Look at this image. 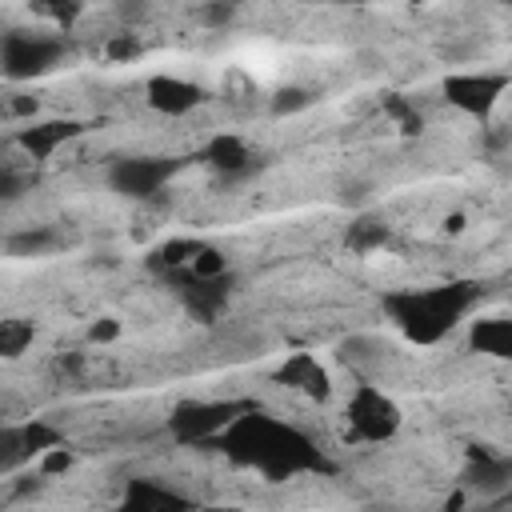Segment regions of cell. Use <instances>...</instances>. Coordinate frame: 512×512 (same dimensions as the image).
<instances>
[{
	"mask_svg": "<svg viewBox=\"0 0 512 512\" xmlns=\"http://www.w3.org/2000/svg\"><path fill=\"white\" fill-rule=\"evenodd\" d=\"M392 240V228L384 224V216H376V212H360V216H352V224L344 228V248H352V252H376V248H384Z\"/></svg>",
	"mask_w": 512,
	"mask_h": 512,
	"instance_id": "obj_15",
	"label": "cell"
},
{
	"mask_svg": "<svg viewBox=\"0 0 512 512\" xmlns=\"http://www.w3.org/2000/svg\"><path fill=\"white\" fill-rule=\"evenodd\" d=\"M276 380H280V384H288V388H300L308 400H328V392H332L328 372H324V368H320V360H316V356H308V352L288 356V360L280 364Z\"/></svg>",
	"mask_w": 512,
	"mask_h": 512,
	"instance_id": "obj_13",
	"label": "cell"
},
{
	"mask_svg": "<svg viewBox=\"0 0 512 512\" xmlns=\"http://www.w3.org/2000/svg\"><path fill=\"white\" fill-rule=\"evenodd\" d=\"M200 244H204V240H192V236L164 240L160 248H152V252H148V268H152V272H160V276H164L168 268H184V264L200 252Z\"/></svg>",
	"mask_w": 512,
	"mask_h": 512,
	"instance_id": "obj_19",
	"label": "cell"
},
{
	"mask_svg": "<svg viewBox=\"0 0 512 512\" xmlns=\"http://www.w3.org/2000/svg\"><path fill=\"white\" fill-rule=\"evenodd\" d=\"M28 460V448H24V436H20V424H0V472H12Z\"/></svg>",
	"mask_w": 512,
	"mask_h": 512,
	"instance_id": "obj_23",
	"label": "cell"
},
{
	"mask_svg": "<svg viewBox=\"0 0 512 512\" xmlns=\"http://www.w3.org/2000/svg\"><path fill=\"white\" fill-rule=\"evenodd\" d=\"M224 448L232 460L252 464L268 476H292L304 468H320V452L308 444V436H300L296 428L276 424L272 416H264L260 408L240 412L228 428H224Z\"/></svg>",
	"mask_w": 512,
	"mask_h": 512,
	"instance_id": "obj_1",
	"label": "cell"
},
{
	"mask_svg": "<svg viewBox=\"0 0 512 512\" xmlns=\"http://www.w3.org/2000/svg\"><path fill=\"white\" fill-rule=\"evenodd\" d=\"M104 56H108V60L128 64V60H140V56H144V44H140V36H136V32H116V36H108Z\"/></svg>",
	"mask_w": 512,
	"mask_h": 512,
	"instance_id": "obj_25",
	"label": "cell"
},
{
	"mask_svg": "<svg viewBox=\"0 0 512 512\" xmlns=\"http://www.w3.org/2000/svg\"><path fill=\"white\" fill-rule=\"evenodd\" d=\"M180 168V156H120L108 164V188L124 200H152Z\"/></svg>",
	"mask_w": 512,
	"mask_h": 512,
	"instance_id": "obj_5",
	"label": "cell"
},
{
	"mask_svg": "<svg viewBox=\"0 0 512 512\" xmlns=\"http://www.w3.org/2000/svg\"><path fill=\"white\" fill-rule=\"evenodd\" d=\"M400 404L388 396V392H380L376 384H360L352 396H348V428L360 436V440H372V444H380V440H392L396 432H400Z\"/></svg>",
	"mask_w": 512,
	"mask_h": 512,
	"instance_id": "obj_7",
	"label": "cell"
},
{
	"mask_svg": "<svg viewBox=\"0 0 512 512\" xmlns=\"http://www.w3.org/2000/svg\"><path fill=\"white\" fill-rule=\"evenodd\" d=\"M32 8L44 20H52L56 28H72L84 16V0H32Z\"/></svg>",
	"mask_w": 512,
	"mask_h": 512,
	"instance_id": "obj_22",
	"label": "cell"
},
{
	"mask_svg": "<svg viewBox=\"0 0 512 512\" xmlns=\"http://www.w3.org/2000/svg\"><path fill=\"white\" fill-rule=\"evenodd\" d=\"M144 100H148V108H156L160 116H188V112L204 100V88L192 84V80H184V76L160 72V76H152V80L144 84Z\"/></svg>",
	"mask_w": 512,
	"mask_h": 512,
	"instance_id": "obj_9",
	"label": "cell"
},
{
	"mask_svg": "<svg viewBox=\"0 0 512 512\" xmlns=\"http://www.w3.org/2000/svg\"><path fill=\"white\" fill-rule=\"evenodd\" d=\"M200 160H204L212 172H220L224 180H244V176L256 172V156H252V148H248L236 132H216V136L204 144Z\"/></svg>",
	"mask_w": 512,
	"mask_h": 512,
	"instance_id": "obj_10",
	"label": "cell"
},
{
	"mask_svg": "<svg viewBox=\"0 0 512 512\" xmlns=\"http://www.w3.org/2000/svg\"><path fill=\"white\" fill-rule=\"evenodd\" d=\"M460 480L468 488H480V496H492V492H504L512 484V464H508V456L488 452L480 444V448H468V468Z\"/></svg>",
	"mask_w": 512,
	"mask_h": 512,
	"instance_id": "obj_12",
	"label": "cell"
},
{
	"mask_svg": "<svg viewBox=\"0 0 512 512\" xmlns=\"http://www.w3.org/2000/svg\"><path fill=\"white\" fill-rule=\"evenodd\" d=\"M24 176L16 172V168H8V164H0V204H12V200H20L24 196Z\"/></svg>",
	"mask_w": 512,
	"mask_h": 512,
	"instance_id": "obj_28",
	"label": "cell"
},
{
	"mask_svg": "<svg viewBox=\"0 0 512 512\" xmlns=\"http://www.w3.org/2000/svg\"><path fill=\"white\" fill-rule=\"evenodd\" d=\"M60 60H64L60 36L28 32V28H8L0 36V72L8 80H36V76L52 72Z\"/></svg>",
	"mask_w": 512,
	"mask_h": 512,
	"instance_id": "obj_3",
	"label": "cell"
},
{
	"mask_svg": "<svg viewBox=\"0 0 512 512\" xmlns=\"http://www.w3.org/2000/svg\"><path fill=\"white\" fill-rule=\"evenodd\" d=\"M8 112H12V116H36V96H16V100L8 104Z\"/></svg>",
	"mask_w": 512,
	"mask_h": 512,
	"instance_id": "obj_31",
	"label": "cell"
},
{
	"mask_svg": "<svg viewBox=\"0 0 512 512\" xmlns=\"http://www.w3.org/2000/svg\"><path fill=\"white\" fill-rule=\"evenodd\" d=\"M116 336H120V324H116L112 316H100V320L88 328V340H92V344H108V340H116Z\"/></svg>",
	"mask_w": 512,
	"mask_h": 512,
	"instance_id": "obj_30",
	"label": "cell"
},
{
	"mask_svg": "<svg viewBox=\"0 0 512 512\" xmlns=\"http://www.w3.org/2000/svg\"><path fill=\"white\" fill-rule=\"evenodd\" d=\"M328 4H360V0H328Z\"/></svg>",
	"mask_w": 512,
	"mask_h": 512,
	"instance_id": "obj_32",
	"label": "cell"
},
{
	"mask_svg": "<svg viewBox=\"0 0 512 512\" xmlns=\"http://www.w3.org/2000/svg\"><path fill=\"white\" fill-rule=\"evenodd\" d=\"M232 12H236V4H232V0H212V4L204 8V24L220 28V24H228V20H232Z\"/></svg>",
	"mask_w": 512,
	"mask_h": 512,
	"instance_id": "obj_29",
	"label": "cell"
},
{
	"mask_svg": "<svg viewBox=\"0 0 512 512\" xmlns=\"http://www.w3.org/2000/svg\"><path fill=\"white\" fill-rule=\"evenodd\" d=\"M72 452L64 448V444H56V448H48V452H40V476H56V472H68L72 468Z\"/></svg>",
	"mask_w": 512,
	"mask_h": 512,
	"instance_id": "obj_27",
	"label": "cell"
},
{
	"mask_svg": "<svg viewBox=\"0 0 512 512\" xmlns=\"http://www.w3.org/2000/svg\"><path fill=\"white\" fill-rule=\"evenodd\" d=\"M8 256H44L52 248H60V232L48 228V224H36V228H24V232H12L4 240Z\"/></svg>",
	"mask_w": 512,
	"mask_h": 512,
	"instance_id": "obj_17",
	"label": "cell"
},
{
	"mask_svg": "<svg viewBox=\"0 0 512 512\" xmlns=\"http://www.w3.org/2000/svg\"><path fill=\"white\" fill-rule=\"evenodd\" d=\"M468 348L472 352H484V356H496V360H508L512 356V320H504V316H480V320H472Z\"/></svg>",
	"mask_w": 512,
	"mask_h": 512,
	"instance_id": "obj_14",
	"label": "cell"
},
{
	"mask_svg": "<svg viewBox=\"0 0 512 512\" xmlns=\"http://www.w3.org/2000/svg\"><path fill=\"white\" fill-rule=\"evenodd\" d=\"M308 104H312V96H308L304 88H280L276 100H272V112L284 116V112H300V108H308Z\"/></svg>",
	"mask_w": 512,
	"mask_h": 512,
	"instance_id": "obj_26",
	"label": "cell"
},
{
	"mask_svg": "<svg viewBox=\"0 0 512 512\" xmlns=\"http://www.w3.org/2000/svg\"><path fill=\"white\" fill-rule=\"evenodd\" d=\"M440 92L464 116L484 120V116H492V108L508 92V76L504 72H452V76H444V88Z\"/></svg>",
	"mask_w": 512,
	"mask_h": 512,
	"instance_id": "obj_8",
	"label": "cell"
},
{
	"mask_svg": "<svg viewBox=\"0 0 512 512\" xmlns=\"http://www.w3.org/2000/svg\"><path fill=\"white\" fill-rule=\"evenodd\" d=\"M164 280H168V288L184 300V308H188L200 324H212V320L228 308V296H232V284H236L232 268L220 272V276H192L188 264H184V268H168Z\"/></svg>",
	"mask_w": 512,
	"mask_h": 512,
	"instance_id": "obj_6",
	"label": "cell"
},
{
	"mask_svg": "<svg viewBox=\"0 0 512 512\" xmlns=\"http://www.w3.org/2000/svg\"><path fill=\"white\" fill-rule=\"evenodd\" d=\"M232 264H228V256L220 252V248H212V244H200V252L188 260V272L192 276H220V272H228Z\"/></svg>",
	"mask_w": 512,
	"mask_h": 512,
	"instance_id": "obj_24",
	"label": "cell"
},
{
	"mask_svg": "<svg viewBox=\"0 0 512 512\" xmlns=\"http://www.w3.org/2000/svg\"><path fill=\"white\" fill-rule=\"evenodd\" d=\"M20 436H24L28 460L40 456V452H48V448H56V444H64V432H60L56 424H48V420H28V424H20Z\"/></svg>",
	"mask_w": 512,
	"mask_h": 512,
	"instance_id": "obj_20",
	"label": "cell"
},
{
	"mask_svg": "<svg viewBox=\"0 0 512 512\" xmlns=\"http://www.w3.org/2000/svg\"><path fill=\"white\" fill-rule=\"evenodd\" d=\"M36 340V320L28 316H4L0 320V360H16Z\"/></svg>",
	"mask_w": 512,
	"mask_h": 512,
	"instance_id": "obj_18",
	"label": "cell"
},
{
	"mask_svg": "<svg viewBox=\"0 0 512 512\" xmlns=\"http://www.w3.org/2000/svg\"><path fill=\"white\" fill-rule=\"evenodd\" d=\"M384 112L400 124L404 136H420V132H424V116H420L416 104H408L400 92H388V96H384Z\"/></svg>",
	"mask_w": 512,
	"mask_h": 512,
	"instance_id": "obj_21",
	"label": "cell"
},
{
	"mask_svg": "<svg viewBox=\"0 0 512 512\" xmlns=\"http://www.w3.org/2000/svg\"><path fill=\"white\" fill-rule=\"evenodd\" d=\"M256 408L252 400H184L168 412V436L176 444H204L220 436L240 412Z\"/></svg>",
	"mask_w": 512,
	"mask_h": 512,
	"instance_id": "obj_4",
	"label": "cell"
},
{
	"mask_svg": "<svg viewBox=\"0 0 512 512\" xmlns=\"http://www.w3.org/2000/svg\"><path fill=\"white\" fill-rule=\"evenodd\" d=\"M480 300V280H448L428 292H392L384 296V312L412 344L444 340L460 316H468Z\"/></svg>",
	"mask_w": 512,
	"mask_h": 512,
	"instance_id": "obj_2",
	"label": "cell"
},
{
	"mask_svg": "<svg viewBox=\"0 0 512 512\" xmlns=\"http://www.w3.org/2000/svg\"><path fill=\"white\" fill-rule=\"evenodd\" d=\"M80 132H84L80 120H36V124H24V128L16 132V144H20V152H28V156L40 164V160H48L60 144L76 140Z\"/></svg>",
	"mask_w": 512,
	"mask_h": 512,
	"instance_id": "obj_11",
	"label": "cell"
},
{
	"mask_svg": "<svg viewBox=\"0 0 512 512\" xmlns=\"http://www.w3.org/2000/svg\"><path fill=\"white\" fill-rule=\"evenodd\" d=\"M404 4H428V0H404Z\"/></svg>",
	"mask_w": 512,
	"mask_h": 512,
	"instance_id": "obj_33",
	"label": "cell"
},
{
	"mask_svg": "<svg viewBox=\"0 0 512 512\" xmlns=\"http://www.w3.org/2000/svg\"><path fill=\"white\" fill-rule=\"evenodd\" d=\"M124 504L152 512V508H188L192 500L180 496V492H172V488H164V484H156V480H132L128 492H124Z\"/></svg>",
	"mask_w": 512,
	"mask_h": 512,
	"instance_id": "obj_16",
	"label": "cell"
}]
</instances>
